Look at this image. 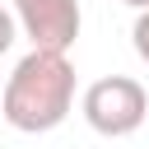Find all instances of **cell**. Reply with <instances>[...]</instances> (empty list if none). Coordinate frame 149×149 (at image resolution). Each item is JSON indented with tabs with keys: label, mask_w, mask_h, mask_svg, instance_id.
<instances>
[{
	"label": "cell",
	"mask_w": 149,
	"mask_h": 149,
	"mask_svg": "<svg viewBox=\"0 0 149 149\" xmlns=\"http://www.w3.org/2000/svg\"><path fill=\"white\" fill-rule=\"evenodd\" d=\"M14 37H19V23H14V14H9V9L0 5V56H5L9 47H14Z\"/></svg>",
	"instance_id": "obj_5"
},
{
	"label": "cell",
	"mask_w": 149,
	"mask_h": 149,
	"mask_svg": "<svg viewBox=\"0 0 149 149\" xmlns=\"http://www.w3.org/2000/svg\"><path fill=\"white\" fill-rule=\"evenodd\" d=\"M0 112L23 135H47L74 112V65L65 51H28L0 98Z\"/></svg>",
	"instance_id": "obj_1"
},
{
	"label": "cell",
	"mask_w": 149,
	"mask_h": 149,
	"mask_svg": "<svg viewBox=\"0 0 149 149\" xmlns=\"http://www.w3.org/2000/svg\"><path fill=\"white\" fill-rule=\"evenodd\" d=\"M126 5H130V9H149V0H126Z\"/></svg>",
	"instance_id": "obj_6"
},
{
	"label": "cell",
	"mask_w": 149,
	"mask_h": 149,
	"mask_svg": "<svg viewBox=\"0 0 149 149\" xmlns=\"http://www.w3.org/2000/svg\"><path fill=\"white\" fill-rule=\"evenodd\" d=\"M130 42H135V56L149 65V9L135 14V28H130Z\"/></svg>",
	"instance_id": "obj_4"
},
{
	"label": "cell",
	"mask_w": 149,
	"mask_h": 149,
	"mask_svg": "<svg viewBox=\"0 0 149 149\" xmlns=\"http://www.w3.org/2000/svg\"><path fill=\"white\" fill-rule=\"evenodd\" d=\"M79 112H84V121H88L98 135L121 140V135H135V130L144 126V116H149V93H144V84L130 79V74H102V79H93V84L84 88Z\"/></svg>",
	"instance_id": "obj_2"
},
{
	"label": "cell",
	"mask_w": 149,
	"mask_h": 149,
	"mask_svg": "<svg viewBox=\"0 0 149 149\" xmlns=\"http://www.w3.org/2000/svg\"><path fill=\"white\" fill-rule=\"evenodd\" d=\"M14 23L37 51H70L79 37V0H14Z\"/></svg>",
	"instance_id": "obj_3"
}]
</instances>
